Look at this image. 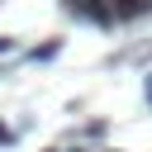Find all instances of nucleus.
Segmentation results:
<instances>
[{
	"label": "nucleus",
	"instance_id": "nucleus-1",
	"mask_svg": "<svg viewBox=\"0 0 152 152\" xmlns=\"http://www.w3.org/2000/svg\"><path fill=\"white\" fill-rule=\"evenodd\" d=\"M57 52H62V43L52 38V43H43V48H33V62H52Z\"/></svg>",
	"mask_w": 152,
	"mask_h": 152
},
{
	"label": "nucleus",
	"instance_id": "nucleus-2",
	"mask_svg": "<svg viewBox=\"0 0 152 152\" xmlns=\"http://www.w3.org/2000/svg\"><path fill=\"white\" fill-rule=\"evenodd\" d=\"M10 142H14V128H10V124H0V147H10Z\"/></svg>",
	"mask_w": 152,
	"mask_h": 152
},
{
	"label": "nucleus",
	"instance_id": "nucleus-3",
	"mask_svg": "<svg viewBox=\"0 0 152 152\" xmlns=\"http://www.w3.org/2000/svg\"><path fill=\"white\" fill-rule=\"evenodd\" d=\"M5 52H14V38H0V57H5Z\"/></svg>",
	"mask_w": 152,
	"mask_h": 152
},
{
	"label": "nucleus",
	"instance_id": "nucleus-4",
	"mask_svg": "<svg viewBox=\"0 0 152 152\" xmlns=\"http://www.w3.org/2000/svg\"><path fill=\"white\" fill-rule=\"evenodd\" d=\"M142 95H147V104H152V71H147V81H142Z\"/></svg>",
	"mask_w": 152,
	"mask_h": 152
}]
</instances>
